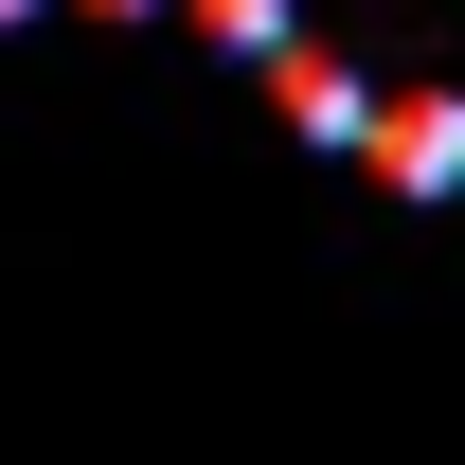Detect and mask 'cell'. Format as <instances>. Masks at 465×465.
Returning <instances> with one entry per match:
<instances>
[{"instance_id":"3","label":"cell","mask_w":465,"mask_h":465,"mask_svg":"<svg viewBox=\"0 0 465 465\" xmlns=\"http://www.w3.org/2000/svg\"><path fill=\"white\" fill-rule=\"evenodd\" d=\"M197 36H232V54H287L304 18H287V0H197Z\"/></svg>"},{"instance_id":"4","label":"cell","mask_w":465,"mask_h":465,"mask_svg":"<svg viewBox=\"0 0 465 465\" xmlns=\"http://www.w3.org/2000/svg\"><path fill=\"white\" fill-rule=\"evenodd\" d=\"M72 18H143V0H72Z\"/></svg>"},{"instance_id":"1","label":"cell","mask_w":465,"mask_h":465,"mask_svg":"<svg viewBox=\"0 0 465 465\" xmlns=\"http://www.w3.org/2000/svg\"><path fill=\"white\" fill-rule=\"evenodd\" d=\"M358 162L394 179V197H465V108L448 90H376L358 108Z\"/></svg>"},{"instance_id":"2","label":"cell","mask_w":465,"mask_h":465,"mask_svg":"<svg viewBox=\"0 0 465 465\" xmlns=\"http://www.w3.org/2000/svg\"><path fill=\"white\" fill-rule=\"evenodd\" d=\"M269 72H287V125H322V143H358V108H376V90H358L341 54H304V36H287Z\"/></svg>"}]
</instances>
